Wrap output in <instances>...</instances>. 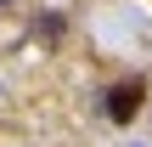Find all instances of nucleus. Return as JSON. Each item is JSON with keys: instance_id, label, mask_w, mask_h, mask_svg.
Segmentation results:
<instances>
[{"instance_id": "f257e3e1", "label": "nucleus", "mask_w": 152, "mask_h": 147, "mask_svg": "<svg viewBox=\"0 0 152 147\" xmlns=\"http://www.w3.org/2000/svg\"><path fill=\"white\" fill-rule=\"evenodd\" d=\"M141 102H147V85H141V79H118V85L107 91V119H113V125H130V119L141 113Z\"/></svg>"}]
</instances>
